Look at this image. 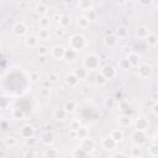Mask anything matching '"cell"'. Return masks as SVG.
I'll return each mask as SVG.
<instances>
[{"mask_svg": "<svg viewBox=\"0 0 158 158\" xmlns=\"http://www.w3.org/2000/svg\"><path fill=\"white\" fill-rule=\"evenodd\" d=\"M81 62H83V67L89 72H94L101 68V58L96 53H86L83 57Z\"/></svg>", "mask_w": 158, "mask_h": 158, "instance_id": "cell-1", "label": "cell"}, {"mask_svg": "<svg viewBox=\"0 0 158 158\" xmlns=\"http://www.w3.org/2000/svg\"><path fill=\"white\" fill-rule=\"evenodd\" d=\"M68 46H69L68 48H70V49H73V51H75L78 53L80 51H83L88 46V41H86V38H85L84 35H81V33H74V35L70 36V38L68 41Z\"/></svg>", "mask_w": 158, "mask_h": 158, "instance_id": "cell-2", "label": "cell"}, {"mask_svg": "<svg viewBox=\"0 0 158 158\" xmlns=\"http://www.w3.org/2000/svg\"><path fill=\"white\" fill-rule=\"evenodd\" d=\"M100 74L106 79V80H112L117 75V70L112 64H104L100 68Z\"/></svg>", "mask_w": 158, "mask_h": 158, "instance_id": "cell-3", "label": "cell"}, {"mask_svg": "<svg viewBox=\"0 0 158 158\" xmlns=\"http://www.w3.org/2000/svg\"><path fill=\"white\" fill-rule=\"evenodd\" d=\"M79 147L83 148L85 152H88L89 154H91L94 151H95V147H96V142L94 141V138H91L90 136L89 137H85L83 139L79 141Z\"/></svg>", "mask_w": 158, "mask_h": 158, "instance_id": "cell-4", "label": "cell"}, {"mask_svg": "<svg viewBox=\"0 0 158 158\" xmlns=\"http://www.w3.org/2000/svg\"><path fill=\"white\" fill-rule=\"evenodd\" d=\"M65 52H67V48L63 44H54L51 48V56L56 60H64Z\"/></svg>", "mask_w": 158, "mask_h": 158, "instance_id": "cell-5", "label": "cell"}, {"mask_svg": "<svg viewBox=\"0 0 158 158\" xmlns=\"http://www.w3.org/2000/svg\"><path fill=\"white\" fill-rule=\"evenodd\" d=\"M11 31H12V33H14L16 37H23V36L27 35L28 28H27V26H26V23H25L23 21H17V22H15V23L12 25Z\"/></svg>", "mask_w": 158, "mask_h": 158, "instance_id": "cell-6", "label": "cell"}, {"mask_svg": "<svg viewBox=\"0 0 158 158\" xmlns=\"http://www.w3.org/2000/svg\"><path fill=\"white\" fill-rule=\"evenodd\" d=\"M131 142L133 146H139L142 147L143 144H146L147 142V135L146 132H142V131H135L131 136Z\"/></svg>", "mask_w": 158, "mask_h": 158, "instance_id": "cell-7", "label": "cell"}, {"mask_svg": "<svg viewBox=\"0 0 158 158\" xmlns=\"http://www.w3.org/2000/svg\"><path fill=\"white\" fill-rule=\"evenodd\" d=\"M137 74H138L139 78L147 79V78H149V77L153 74V68H152V65L148 64V63H142V64H139L138 68H137Z\"/></svg>", "mask_w": 158, "mask_h": 158, "instance_id": "cell-8", "label": "cell"}, {"mask_svg": "<svg viewBox=\"0 0 158 158\" xmlns=\"http://www.w3.org/2000/svg\"><path fill=\"white\" fill-rule=\"evenodd\" d=\"M35 132H36L35 127H33L32 125H30V123H25V125H22V126L20 127V131H19L20 137L23 138V139L35 137Z\"/></svg>", "mask_w": 158, "mask_h": 158, "instance_id": "cell-9", "label": "cell"}, {"mask_svg": "<svg viewBox=\"0 0 158 158\" xmlns=\"http://www.w3.org/2000/svg\"><path fill=\"white\" fill-rule=\"evenodd\" d=\"M133 127H135V131H142V132H146L149 127V121L144 117V116H138L135 121H133Z\"/></svg>", "mask_w": 158, "mask_h": 158, "instance_id": "cell-10", "label": "cell"}, {"mask_svg": "<svg viewBox=\"0 0 158 158\" xmlns=\"http://www.w3.org/2000/svg\"><path fill=\"white\" fill-rule=\"evenodd\" d=\"M100 146H101V148H102L104 151H106V152H112V151H115V148L117 147V143H116L110 136H105V137L101 139Z\"/></svg>", "mask_w": 158, "mask_h": 158, "instance_id": "cell-11", "label": "cell"}, {"mask_svg": "<svg viewBox=\"0 0 158 158\" xmlns=\"http://www.w3.org/2000/svg\"><path fill=\"white\" fill-rule=\"evenodd\" d=\"M40 42H41V40L38 38L37 35H27L23 40L25 46L28 47V48H38L41 46Z\"/></svg>", "mask_w": 158, "mask_h": 158, "instance_id": "cell-12", "label": "cell"}, {"mask_svg": "<svg viewBox=\"0 0 158 158\" xmlns=\"http://www.w3.org/2000/svg\"><path fill=\"white\" fill-rule=\"evenodd\" d=\"M133 125V120L130 115H126V114H122L117 117V126L118 128H128L130 126Z\"/></svg>", "mask_w": 158, "mask_h": 158, "instance_id": "cell-13", "label": "cell"}, {"mask_svg": "<svg viewBox=\"0 0 158 158\" xmlns=\"http://www.w3.org/2000/svg\"><path fill=\"white\" fill-rule=\"evenodd\" d=\"M40 139H41L42 144H44L47 147H51L54 143V133L52 131H44V132L41 133V138Z\"/></svg>", "mask_w": 158, "mask_h": 158, "instance_id": "cell-14", "label": "cell"}, {"mask_svg": "<svg viewBox=\"0 0 158 158\" xmlns=\"http://www.w3.org/2000/svg\"><path fill=\"white\" fill-rule=\"evenodd\" d=\"M64 83L69 86V88H75L78 84H79V79L75 77V74L73 73V72H70V73H67L65 75H64Z\"/></svg>", "mask_w": 158, "mask_h": 158, "instance_id": "cell-15", "label": "cell"}, {"mask_svg": "<svg viewBox=\"0 0 158 158\" xmlns=\"http://www.w3.org/2000/svg\"><path fill=\"white\" fill-rule=\"evenodd\" d=\"M68 116H69V114L62 107V109H56L54 111H53V114H52V117L56 120V121H58V122H63V121H65L67 118H68Z\"/></svg>", "mask_w": 158, "mask_h": 158, "instance_id": "cell-16", "label": "cell"}, {"mask_svg": "<svg viewBox=\"0 0 158 158\" xmlns=\"http://www.w3.org/2000/svg\"><path fill=\"white\" fill-rule=\"evenodd\" d=\"M63 109L68 112V114H74L78 109V102L73 99H67L64 102H63Z\"/></svg>", "mask_w": 158, "mask_h": 158, "instance_id": "cell-17", "label": "cell"}, {"mask_svg": "<svg viewBox=\"0 0 158 158\" xmlns=\"http://www.w3.org/2000/svg\"><path fill=\"white\" fill-rule=\"evenodd\" d=\"M77 7L81 11H84V12H89L94 9V4L90 0H79L77 2Z\"/></svg>", "mask_w": 158, "mask_h": 158, "instance_id": "cell-18", "label": "cell"}, {"mask_svg": "<svg viewBox=\"0 0 158 158\" xmlns=\"http://www.w3.org/2000/svg\"><path fill=\"white\" fill-rule=\"evenodd\" d=\"M70 157H72V158H90V154L78 146V147H74V148L72 149Z\"/></svg>", "mask_w": 158, "mask_h": 158, "instance_id": "cell-19", "label": "cell"}, {"mask_svg": "<svg viewBox=\"0 0 158 158\" xmlns=\"http://www.w3.org/2000/svg\"><path fill=\"white\" fill-rule=\"evenodd\" d=\"M117 37L115 36V33H109V35H106L105 37H104V40H102V42H104V44L107 47V48H112V47H115L116 44H117Z\"/></svg>", "mask_w": 158, "mask_h": 158, "instance_id": "cell-20", "label": "cell"}, {"mask_svg": "<svg viewBox=\"0 0 158 158\" xmlns=\"http://www.w3.org/2000/svg\"><path fill=\"white\" fill-rule=\"evenodd\" d=\"M73 73L75 74V77H77L79 80H85V79L89 77V70L85 69L83 65L74 68V69H73Z\"/></svg>", "mask_w": 158, "mask_h": 158, "instance_id": "cell-21", "label": "cell"}, {"mask_svg": "<svg viewBox=\"0 0 158 158\" xmlns=\"http://www.w3.org/2000/svg\"><path fill=\"white\" fill-rule=\"evenodd\" d=\"M117 144L118 143H121L122 141H123V131L121 130V128H114V130H111V132H110V135H109Z\"/></svg>", "mask_w": 158, "mask_h": 158, "instance_id": "cell-22", "label": "cell"}, {"mask_svg": "<svg viewBox=\"0 0 158 158\" xmlns=\"http://www.w3.org/2000/svg\"><path fill=\"white\" fill-rule=\"evenodd\" d=\"M130 33V30L127 26L125 25H118L116 28H115V36L117 38H126Z\"/></svg>", "mask_w": 158, "mask_h": 158, "instance_id": "cell-23", "label": "cell"}, {"mask_svg": "<svg viewBox=\"0 0 158 158\" xmlns=\"http://www.w3.org/2000/svg\"><path fill=\"white\" fill-rule=\"evenodd\" d=\"M149 33H151L149 28H148L147 26H144V25H139V26L136 28V36H137L138 38H141V40H146Z\"/></svg>", "mask_w": 158, "mask_h": 158, "instance_id": "cell-24", "label": "cell"}, {"mask_svg": "<svg viewBox=\"0 0 158 158\" xmlns=\"http://www.w3.org/2000/svg\"><path fill=\"white\" fill-rule=\"evenodd\" d=\"M25 117H26V114H25V111L22 109L14 107L11 110V118H14L16 121H22V120H25Z\"/></svg>", "mask_w": 158, "mask_h": 158, "instance_id": "cell-25", "label": "cell"}, {"mask_svg": "<svg viewBox=\"0 0 158 158\" xmlns=\"http://www.w3.org/2000/svg\"><path fill=\"white\" fill-rule=\"evenodd\" d=\"M126 58L128 59V62L131 63L132 67H138V65L141 64V63H139V62H141V57H139V54H138L137 52H130Z\"/></svg>", "mask_w": 158, "mask_h": 158, "instance_id": "cell-26", "label": "cell"}, {"mask_svg": "<svg viewBox=\"0 0 158 158\" xmlns=\"http://www.w3.org/2000/svg\"><path fill=\"white\" fill-rule=\"evenodd\" d=\"M43 156H44V158H59V156H60V154H59L58 148H56V147L51 146V147H48V148H46V149H44Z\"/></svg>", "mask_w": 158, "mask_h": 158, "instance_id": "cell-27", "label": "cell"}, {"mask_svg": "<svg viewBox=\"0 0 158 158\" xmlns=\"http://www.w3.org/2000/svg\"><path fill=\"white\" fill-rule=\"evenodd\" d=\"M90 22H91V21L88 19V16H86L85 14L79 15L78 19H77V25H78L80 28H88L89 25H90Z\"/></svg>", "mask_w": 158, "mask_h": 158, "instance_id": "cell-28", "label": "cell"}, {"mask_svg": "<svg viewBox=\"0 0 158 158\" xmlns=\"http://www.w3.org/2000/svg\"><path fill=\"white\" fill-rule=\"evenodd\" d=\"M117 67H118V69L122 70V72H128V70L132 68L131 63L128 62V59H127L126 57H125V58H120V59L117 60Z\"/></svg>", "mask_w": 158, "mask_h": 158, "instance_id": "cell-29", "label": "cell"}, {"mask_svg": "<svg viewBox=\"0 0 158 158\" xmlns=\"http://www.w3.org/2000/svg\"><path fill=\"white\" fill-rule=\"evenodd\" d=\"M51 23H52V17L49 15H44V16H41L38 19L40 28H49Z\"/></svg>", "mask_w": 158, "mask_h": 158, "instance_id": "cell-30", "label": "cell"}, {"mask_svg": "<svg viewBox=\"0 0 158 158\" xmlns=\"http://www.w3.org/2000/svg\"><path fill=\"white\" fill-rule=\"evenodd\" d=\"M35 12L41 17V16H44V15H47V12H48V7H47V5L44 4V2H37L36 4V6H35Z\"/></svg>", "mask_w": 158, "mask_h": 158, "instance_id": "cell-31", "label": "cell"}, {"mask_svg": "<svg viewBox=\"0 0 158 158\" xmlns=\"http://www.w3.org/2000/svg\"><path fill=\"white\" fill-rule=\"evenodd\" d=\"M17 143H19L17 138H16L15 136H12V135H9V136L4 137V144H5L7 148H14V147L17 146Z\"/></svg>", "mask_w": 158, "mask_h": 158, "instance_id": "cell-32", "label": "cell"}, {"mask_svg": "<svg viewBox=\"0 0 158 158\" xmlns=\"http://www.w3.org/2000/svg\"><path fill=\"white\" fill-rule=\"evenodd\" d=\"M143 157V149L139 146H132L130 149V158H142Z\"/></svg>", "mask_w": 158, "mask_h": 158, "instance_id": "cell-33", "label": "cell"}, {"mask_svg": "<svg viewBox=\"0 0 158 158\" xmlns=\"http://www.w3.org/2000/svg\"><path fill=\"white\" fill-rule=\"evenodd\" d=\"M78 58V53L70 48H67V52H65V56H64V60L68 62V63H73L75 62Z\"/></svg>", "mask_w": 158, "mask_h": 158, "instance_id": "cell-34", "label": "cell"}, {"mask_svg": "<svg viewBox=\"0 0 158 158\" xmlns=\"http://www.w3.org/2000/svg\"><path fill=\"white\" fill-rule=\"evenodd\" d=\"M70 22H72L70 16H68V15H59V17H58V26H60L63 28H67L70 25Z\"/></svg>", "mask_w": 158, "mask_h": 158, "instance_id": "cell-35", "label": "cell"}, {"mask_svg": "<svg viewBox=\"0 0 158 158\" xmlns=\"http://www.w3.org/2000/svg\"><path fill=\"white\" fill-rule=\"evenodd\" d=\"M146 43H147L149 47H156V46L158 44V35L151 32V33L148 35V37L146 38Z\"/></svg>", "mask_w": 158, "mask_h": 158, "instance_id": "cell-36", "label": "cell"}, {"mask_svg": "<svg viewBox=\"0 0 158 158\" xmlns=\"http://www.w3.org/2000/svg\"><path fill=\"white\" fill-rule=\"evenodd\" d=\"M10 102H11V98L10 96H6L5 94L1 95L0 98V106H1V110H7L10 107Z\"/></svg>", "mask_w": 158, "mask_h": 158, "instance_id": "cell-37", "label": "cell"}, {"mask_svg": "<svg viewBox=\"0 0 158 158\" xmlns=\"http://www.w3.org/2000/svg\"><path fill=\"white\" fill-rule=\"evenodd\" d=\"M77 132H78V139L79 141L85 138V137H89V128L86 126H81Z\"/></svg>", "mask_w": 158, "mask_h": 158, "instance_id": "cell-38", "label": "cell"}, {"mask_svg": "<svg viewBox=\"0 0 158 158\" xmlns=\"http://www.w3.org/2000/svg\"><path fill=\"white\" fill-rule=\"evenodd\" d=\"M37 36L41 41H46V40L49 38V30L48 28H40Z\"/></svg>", "mask_w": 158, "mask_h": 158, "instance_id": "cell-39", "label": "cell"}, {"mask_svg": "<svg viewBox=\"0 0 158 158\" xmlns=\"http://www.w3.org/2000/svg\"><path fill=\"white\" fill-rule=\"evenodd\" d=\"M115 104H116V101H115V99L112 96H106L104 99V106L106 109H114L115 107Z\"/></svg>", "mask_w": 158, "mask_h": 158, "instance_id": "cell-40", "label": "cell"}, {"mask_svg": "<svg viewBox=\"0 0 158 158\" xmlns=\"http://www.w3.org/2000/svg\"><path fill=\"white\" fill-rule=\"evenodd\" d=\"M81 126H83V125H81L80 120H78V118H73V120H70V121H69V126H68V128L78 131V130L81 127Z\"/></svg>", "mask_w": 158, "mask_h": 158, "instance_id": "cell-41", "label": "cell"}, {"mask_svg": "<svg viewBox=\"0 0 158 158\" xmlns=\"http://www.w3.org/2000/svg\"><path fill=\"white\" fill-rule=\"evenodd\" d=\"M22 158H37V152H36L33 148H27V149L23 152Z\"/></svg>", "mask_w": 158, "mask_h": 158, "instance_id": "cell-42", "label": "cell"}, {"mask_svg": "<svg viewBox=\"0 0 158 158\" xmlns=\"http://www.w3.org/2000/svg\"><path fill=\"white\" fill-rule=\"evenodd\" d=\"M47 80H48L49 84H56V83L59 80V75H58L57 73H54V72H51V73L47 75Z\"/></svg>", "mask_w": 158, "mask_h": 158, "instance_id": "cell-43", "label": "cell"}, {"mask_svg": "<svg viewBox=\"0 0 158 158\" xmlns=\"http://www.w3.org/2000/svg\"><path fill=\"white\" fill-rule=\"evenodd\" d=\"M53 33H54V36H56L57 38H62V37H64V35H65V30H64L63 27H60V26H57V27L53 30Z\"/></svg>", "mask_w": 158, "mask_h": 158, "instance_id": "cell-44", "label": "cell"}, {"mask_svg": "<svg viewBox=\"0 0 158 158\" xmlns=\"http://www.w3.org/2000/svg\"><path fill=\"white\" fill-rule=\"evenodd\" d=\"M23 143L28 147V148H35L36 144H37V138L32 137V138H27V139H23Z\"/></svg>", "mask_w": 158, "mask_h": 158, "instance_id": "cell-45", "label": "cell"}, {"mask_svg": "<svg viewBox=\"0 0 158 158\" xmlns=\"http://www.w3.org/2000/svg\"><path fill=\"white\" fill-rule=\"evenodd\" d=\"M148 154L151 157H158V146L157 144H151L148 147Z\"/></svg>", "mask_w": 158, "mask_h": 158, "instance_id": "cell-46", "label": "cell"}, {"mask_svg": "<svg viewBox=\"0 0 158 158\" xmlns=\"http://www.w3.org/2000/svg\"><path fill=\"white\" fill-rule=\"evenodd\" d=\"M67 137H68L69 139H72V141H75V139H78V132H77L75 130L68 128V131H67Z\"/></svg>", "mask_w": 158, "mask_h": 158, "instance_id": "cell-47", "label": "cell"}, {"mask_svg": "<svg viewBox=\"0 0 158 158\" xmlns=\"http://www.w3.org/2000/svg\"><path fill=\"white\" fill-rule=\"evenodd\" d=\"M48 51H49V48H48L47 46L41 44V46L37 48V54H38V56H47Z\"/></svg>", "mask_w": 158, "mask_h": 158, "instance_id": "cell-48", "label": "cell"}, {"mask_svg": "<svg viewBox=\"0 0 158 158\" xmlns=\"http://www.w3.org/2000/svg\"><path fill=\"white\" fill-rule=\"evenodd\" d=\"M40 95H41L42 98H48V96L51 95V89H49V88H46V86L41 88V89H40Z\"/></svg>", "mask_w": 158, "mask_h": 158, "instance_id": "cell-49", "label": "cell"}, {"mask_svg": "<svg viewBox=\"0 0 158 158\" xmlns=\"http://www.w3.org/2000/svg\"><path fill=\"white\" fill-rule=\"evenodd\" d=\"M86 16H88V19L90 20V21H94V20H96V17H98V14H96V11L93 9L91 11H89V12H86L85 14Z\"/></svg>", "mask_w": 158, "mask_h": 158, "instance_id": "cell-50", "label": "cell"}, {"mask_svg": "<svg viewBox=\"0 0 158 158\" xmlns=\"http://www.w3.org/2000/svg\"><path fill=\"white\" fill-rule=\"evenodd\" d=\"M95 81H96V84H98V85H104V84H106V81H107V80H106V79H105V78L99 73V75H96Z\"/></svg>", "mask_w": 158, "mask_h": 158, "instance_id": "cell-51", "label": "cell"}, {"mask_svg": "<svg viewBox=\"0 0 158 158\" xmlns=\"http://www.w3.org/2000/svg\"><path fill=\"white\" fill-rule=\"evenodd\" d=\"M110 158H127V156L123 152H115L114 154H111Z\"/></svg>", "mask_w": 158, "mask_h": 158, "instance_id": "cell-52", "label": "cell"}, {"mask_svg": "<svg viewBox=\"0 0 158 158\" xmlns=\"http://www.w3.org/2000/svg\"><path fill=\"white\" fill-rule=\"evenodd\" d=\"M30 79H31V81H33V83H36V81H38V79H40V77H38V74H37L36 72H32V73L30 74Z\"/></svg>", "mask_w": 158, "mask_h": 158, "instance_id": "cell-53", "label": "cell"}, {"mask_svg": "<svg viewBox=\"0 0 158 158\" xmlns=\"http://www.w3.org/2000/svg\"><path fill=\"white\" fill-rule=\"evenodd\" d=\"M152 112H153L154 116L158 117V101H156V102L153 104V106H152Z\"/></svg>", "mask_w": 158, "mask_h": 158, "instance_id": "cell-54", "label": "cell"}, {"mask_svg": "<svg viewBox=\"0 0 158 158\" xmlns=\"http://www.w3.org/2000/svg\"><path fill=\"white\" fill-rule=\"evenodd\" d=\"M38 62H40V64H46L47 63V56H38Z\"/></svg>", "mask_w": 158, "mask_h": 158, "instance_id": "cell-55", "label": "cell"}, {"mask_svg": "<svg viewBox=\"0 0 158 158\" xmlns=\"http://www.w3.org/2000/svg\"><path fill=\"white\" fill-rule=\"evenodd\" d=\"M153 2L151 1V0H148V1H139V5H142V6H149V5H152Z\"/></svg>", "mask_w": 158, "mask_h": 158, "instance_id": "cell-56", "label": "cell"}, {"mask_svg": "<svg viewBox=\"0 0 158 158\" xmlns=\"http://www.w3.org/2000/svg\"><path fill=\"white\" fill-rule=\"evenodd\" d=\"M1 126H2V130H6V127H7V123L2 120V122H1Z\"/></svg>", "mask_w": 158, "mask_h": 158, "instance_id": "cell-57", "label": "cell"}, {"mask_svg": "<svg viewBox=\"0 0 158 158\" xmlns=\"http://www.w3.org/2000/svg\"><path fill=\"white\" fill-rule=\"evenodd\" d=\"M154 15L158 17V5H157V6H156V9H154Z\"/></svg>", "mask_w": 158, "mask_h": 158, "instance_id": "cell-58", "label": "cell"}, {"mask_svg": "<svg viewBox=\"0 0 158 158\" xmlns=\"http://www.w3.org/2000/svg\"><path fill=\"white\" fill-rule=\"evenodd\" d=\"M157 93H158V85H157Z\"/></svg>", "mask_w": 158, "mask_h": 158, "instance_id": "cell-59", "label": "cell"}]
</instances>
